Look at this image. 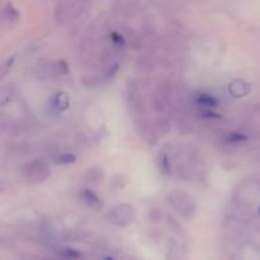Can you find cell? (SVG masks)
<instances>
[{"mask_svg": "<svg viewBox=\"0 0 260 260\" xmlns=\"http://www.w3.org/2000/svg\"><path fill=\"white\" fill-rule=\"evenodd\" d=\"M76 161V156L74 154H62L58 155V156L55 157V164L58 165H68V164H73V162Z\"/></svg>", "mask_w": 260, "mask_h": 260, "instance_id": "obj_5", "label": "cell"}, {"mask_svg": "<svg viewBox=\"0 0 260 260\" xmlns=\"http://www.w3.org/2000/svg\"><path fill=\"white\" fill-rule=\"evenodd\" d=\"M246 140H248V137L245 135L240 134V132H231L228 139H226V141L230 142V144H236V142H243L246 141Z\"/></svg>", "mask_w": 260, "mask_h": 260, "instance_id": "obj_6", "label": "cell"}, {"mask_svg": "<svg viewBox=\"0 0 260 260\" xmlns=\"http://www.w3.org/2000/svg\"><path fill=\"white\" fill-rule=\"evenodd\" d=\"M61 255L65 256V258L68 259H78L79 256H80V253L74 250V249H65V250L61 251Z\"/></svg>", "mask_w": 260, "mask_h": 260, "instance_id": "obj_7", "label": "cell"}, {"mask_svg": "<svg viewBox=\"0 0 260 260\" xmlns=\"http://www.w3.org/2000/svg\"><path fill=\"white\" fill-rule=\"evenodd\" d=\"M111 40L113 41L114 43H117V45H119V46H123L124 45L123 37H122L121 35H118V33H117V32H112L111 33Z\"/></svg>", "mask_w": 260, "mask_h": 260, "instance_id": "obj_10", "label": "cell"}, {"mask_svg": "<svg viewBox=\"0 0 260 260\" xmlns=\"http://www.w3.org/2000/svg\"><path fill=\"white\" fill-rule=\"evenodd\" d=\"M81 197L83 200L85 201L88 205L90 206H96V205H101V198L90 189H84L83 193H81Z\"/></svg>", "mask_w": 260, "mask_h": 260, "instance_id": "obj_4", "label": "cell"}, {"mask_svg": "<svg viewBox=\"0 0 260 260\" xmlns=\"http://www.w3.org/2000/svg\"><path fill=\"white\" fill-rule=\"evenodd\" d=\"M259 211H260V207H259Z\"/></svg>", "mask_w": 260, "mask_h": 260, "instance_id": "obj_13", "label": "cell"}, {"mask_svg": "<svg viewBox=\"0 0 260 260\" xmlns=\"http://www.w3.org/2000/svg\"><path fill=\"white\" fill-rule=\"evenodd\" d=\"M229 90L233 96L241 98V96H245L246 94L250 93V85L244 80H234L230 83Z\"/></svg>", "mask_w": 260, "mask_h": 260, "instance_id": "obj_1", "label": "cell"}, {"mask_svg": "<svg viewBox=\"0 0 260 260\" xmlns=\"http://www.w3.org/2000/svg\"><path fill=\"white\" fill-rule=\"evenodd\" d=\"M103 260H113V258H111V256H106Z\"/></svg>", "mask_w": 260, "mask_h": 260, "instance_id": "obj_12", "label": "cell"}, {"mask_svg": "<svg viewBox=\"0 0 260 260\" xmlns=\"http://www.w3.org/2000/svg\"><path fill=\"white\" fill-rule=\"evenodd\" d=\"M196 101H197L198 104H201L203 107H207V108H216L220 104V102H218V99L216 96L210 95L207 93H201Z\"/></svg>", "mask_w": 260, "mask_h": 260, "instance_id": "obj_3", "label": "cell"}, {"mask_svg": "<svg viewBox=\"0 0 260 260\" xmlns=\"http://www.w3.org/2000/svg\"><path fill=\"white\" fill-rule=\"evenodd\" d=\"M201 117H202V118H205V119H212V118L220 119L221 118V114H217V113H215V112H212V111H210V109H207V111L203 112V113L201 114Z\"/></svg>", "mask_w": 260, "mask_h": 260, "instance_id": "obj_9", "label": "cell"}, {"mask_svg": "<svg viewBox=\"0 0 260 260\" xmlns=\"http://www.w3.org/2000/svg\"><path fill=\"white\" fill-rule=\"evenodd\" d=\"M51 103H52V108L55 111L62 112L69 108V106H70V99H69L68 94L61 91V93H57L55 96H52Z\"/></svg>", "mask_w": 260, "mask_h": 260, "instance_id": "obj_2", "label": "cell"}, {"mask_svg": "<svg viewBox=\"0 0 260 260\" xmlns=\"http://www.w3.org/2000/svg\"><path fill=\"white\" fill-rule=\"evenodd\" d=\"M56 66H57L56 69H57V71L60 74H68L69 73V66L63 60L57 61V62H56Z\"/></svg>", "mask_w": 260, "mask_h": 260, "instance_id": "obj_8", "label": "cell"}, {"mask_svg": "<svg viewBox=\"0 0 260 260\" xmlns=\"http://www.w3.org/2000/svg\"><path fill=\"white\" fill-rule=\"evenodd\" d=\"M161 169L164 170L165 173H168V174H169V173H170L169 160H168L167 155H165V154H162V155H161Z\"/></svg>", "mask_w": 260, "mask_h": 260, "instance_id": "obj_11", "label": "cell"}]
</instances>
